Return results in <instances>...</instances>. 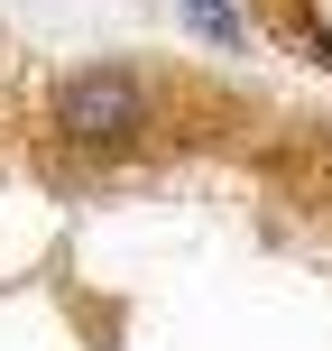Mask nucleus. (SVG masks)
<instances>
[{
	"label": "nucleus",
	"mask_w": 332,
	"mask_h": 351,
	"mask_svg": "<svg viewBox=\"0 0 332 351\" xmlns=\"http://www.w3.org/2000/svg\"><path fill=\"white\" fill-rule=\"evenodd\" d=\"M55 130H65V139H84V148L139 139V130H148V84H139L129 65H84L65 93H55Z\"/></svg>",
	"instance_id": "1"
},
{
	"label": "nucleus",
	"mask_w": 332,
	"mask_h": 351,
	"mask_svg": "<svg viewBox=\"0 0 332 351\" xmlns=\"http://www.w3.org/2000/svg\"><path fill=\"white\" fill-rule=\"evenodd\" d=\"M185 19L203 37H222V47H240V10H231V0H185Z\"/></svg>",
	"instance_id": "2"
}]
</instances>
